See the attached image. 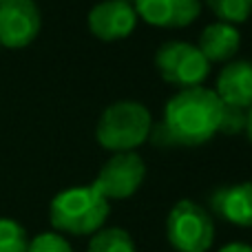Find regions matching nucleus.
Segmentation results:
<instances>
[{
	"instance_id": "nucleus-1",
	"label": "nucleus",
	"mask_w": 252,
	"mask_h": 252,
	"mask_svg": "<svg viewBox=\"0 0 252 252\" xmlns=\"http://www.w3.org/2000/svg\"><path fill=\"white\" fill-rule=\"evenodd\" d=\"M223 104L213 89L188 87L170 95L161 111V122L153 124L151 142L159 148H195L219 133Z\"/></svg>"
},
{
	"instance_id": "nucleus-2",
	"label": "nucleus",
	"mask_w": 252,
	"mask_h": 252,
	"mask_svg": "<svg viewBox=\"0 0 252 252\" xmlns=\"http://www.w3.org/2000/svg\"><path fill=\"white\" fill-rule=\"evenodd\" d=\"M109 213L111 201L93 184L64 188L49 204V221L53 230L71 237H91L104 228Z\"/></svg>"
},
{
	"instance_id": "nucleus-3",
	"label": "nucleus",
	"mask_w": 252,
	"mask_h": 252,
	"mask_svg": "<svg viewBox=\"0 0 252 252\" xmlns=\"http://www.w3.org/2000/svg\"><path fill=\"white\" fill-rule=\"evenodd\" d=\"M153 115L142 102L120 100L109 104L95 124V139L104 151H137L148 142L153 130Z\"/></svg>"
},
{
	"instance_id": "nucleus-4",
	"label": "nucleus",
	"mask_w": 252,
	"mask_h": 252,
	"mask_svg": "<svg viewBox=\"0 0 252 252\" xmlns=\"http://www.w3.org/2000/svg\"><path fill=\"white\" fill-rule=\"evenodd\" d=\"M166 239L175 252H208L215 244L213 215L192 199H179L166 217Z\"/></svg>"
},
{
	"instance_id": "nucleus-5",
	"label": "nucleus",
	"mask_w": 252,
	"mask_h": 252,
	"mask_svg": "<svg viewBox=\"0 0 252 252\" xmlns=\"http://www.w3.org/2000/svg\"><path fill=\"white\" fill-rule=\"evenodd\" d=\"M155 66L166 84L177 89L201 87L210 75V62L199 47L184 40H168L155 51Z\"/></svg>"
},
{
	"instance_id": "nucleus-6",
	"label": "nucleus",
	"mask_w": 252,
	"mask_h": 252,
	"mask_svg": "<svg viewBox=\"0 0 252 252\" xmlns=\"http://www.w3.org/2000/svg\"><path fill=\"white\" fill-rule=\"evenodd\" d=\"M146 179V164L137 151L113 153L97 170L93 186L109 201H124L142 188Z\"/></svg>"
},
{
	"instance_id": "nucleus-7",
	"label": "nucleus",
	"mask_w": 252,
	"mask_h": 252,
	"mask_svg": "<svg viewBox=\"0 0 252 252\" xmlns=\"http://www.w3.org/2000/svg\"><path fill=\"white\" fill-rule=\"evenodd\" d=\"M42 13L35 0H4L0 4V47L25 49L38 38Z\"/></svg>"
},
{
	"instance_id": "nucleus-8",
	"label": "nucleus",
	"mask_w": 252,
	"mask_h": 252,
	"mask_svg": "<svg viewBox=\"0 0 252 252\" xmlns=\"http://www.w3.org/2000/svg\"><path fill=\"white\" fill-rule=\"evenodd\" d=\"M137 11L128 0H102L87 16L89 31L102 42L124 40L137 29Z\"/></svg>"
},
{
	"instance_id": "nucleus-9",
	"label": "nucleus",
	"mask_w": 252,
	"mask_h": 252,
	"mask_svg": "<svg viewBox=\"0 0 252 252\" xmlns=\"http://www.w3.org/2000/svg\"><path fill=\"white\" fill-rule=\"evenodd\" d=\"M201 0H133L142 22L157 29H184L201 13Z\"/></svg>"
},
{
	"instance_id": "nucleus-10",
	"label": "nucleus",
	"mask_w": 252,
	"mask_h": 252,
	"mask_svg": "<svg viewBox=\"0 0 252 252\" xmlns=\"http://www.w3.org/2000/svg\"><path fill=\"white\" fill-rule=\"evenodd\" d=\"M215 93L223 106L248 111L252 106V60H230L221 66L215 82Z\"/></svg>"
},
{
	"instance_id": "nucleus-11",
	"label": "nucleus",
	"mask_w": 252,
	"mask_h": 252,
	"mask_svg": "<svg viewBox=\"0 0 252 252\" xmlns=\"http://www.w3.org/2000/svg\"><path fill=\"white\" fill-rule=\"evenodd\" d=\"M208 206L223 221L239 228H252V182L217 188L210 192Z\"/></svg>"
},
{
	"instance_id": "nucleus-12",
	"label": "nucleus",
	"mask_w": 252,
	"mask_h": 252,
	"mask_svg": "<svg viewBox=\"0 0 252 252\" xmlns=\"http://www.w3.org/2000/svg\"><path fill=\"white\" fill-rule=\"evenodd\" d=\"M197 47L210 64H226V62L235 60L239 53L241 31L237 25L215 20L201 29Z\"/></svg>"
},
{
	"instance_id": "nucleus-13",
	"label": "nucleus",
	"mask_w": 252,
	"mask_h": 252,
	"mask_svg": "<svg viewBox=\"0 0 252 252\" xmlns=\"http://www.w3.org/2000/svg\"><path fill=\"white\" fill-rule=\"evenodd\" d=\"M87 252H137V246L128 230L120 226H104L91 235Z\"/></svg>"
},
{
	"instance_id": "nucleus-14",
	"label": "nucleus",
	"mask_w": 252,
	"mask_h": 252,
	"mask_svg": "<svg viewBox=\"0 0 252 252\" xmlns=\"http://www.w3.org/2000/svg\"><path fill=\"white\" fill-rule=\"evenodd\" d=\"M206 7L221 22L244 25L252 16V0H206Z\"/></svg>"
},
{
	"instance_id": "nucleus-15",
	"label": "nucleus",
	"mask_w": 252,
	"mask_h": 252,
	"mask_svg": "<svg viewBox=\"0 0 252 252\" xmlns=\"http://www.w3.org/2000/svg\"><path fill=\"white\" fill-rule=\"evenodd\" d=\"M27 230L9 217H0V252H27Z\"/></svg>"
},
{
	"instance_id": "nucleus-16",
	"label": "nucleus",
	"mask_w": 252,
	"mask_h": 252,
	"mask_svg": "<svg viewBox=\"0 0 252 252\" xmlns=\"http://www.w3.org/2000/svg\"><path fill=\"white\" fill-rule=\"evenodd\" d=\"M27 252H73V248H71L69 239L62 232L49 230V232H40L33 239H29Z\"/></svg>"
},
{
	"instance_id": "nucleus-17",
	"label": "nucleus",
	"mask_w": 252,
	"mask_h": 252,
	"mask_svg": "<svg viewBox=\"0 0 252 252\" xmlns=\"http://www.w3.org/2000/svg\"><path fill=\"white\" fill-rule=\"evenodd\" d=\"M244 126H246V111L223 106V115H221V126H219V133L237 135V133H241V130H244Z\"/></svg>"
},
{
	"instance_id": "nucleus-18",
	"label": "nucleus",
	"mask_w": 252,
	"mask_h": 252,
	"mask_svg": "<svg viewBox=\"0 0 252 252\" xmlns=\"http://www.w3.org/2000/svg\"><path fill=\"white\" fill-rule=\"evenodd\" d=\"M217 252H252V246L244 244V241H230V244L221 246Z\"/></svg>"
},
{
	"instance_id": "nucleus-19",
	"label": "nucleus",
	"mask_w": 252,
	"mask_h": 252,
	"mask_svg": "<svg viewBox=\"0 0 252 252\" xmlns=\"http://www.w3.org/2000/svg\"><path fill=\"white\" fill-rule=\"evenodd\" d=\"M244 133L248 135V139L252 142V106L246 111V126H244Z\"/></svg>"
},
{
	"instance_id": "nucleus-20",
	"label": "nucleus",
	"mask_w": 252,
	"mask_h": 252,
	"mask_svg": "<svg viewBox=\"0 0 252 252\" xmlns=\"http://www.w3.org/2000/svg\"><path fill=\"white\" fill-rule=\"evenodd\" d=\"M2 2H4V0H0V4H2Z\"/></svg>"
},
{
	"instance_id": "nucleus-21",
	"label": "nucleus",
	"mask_w": 252,
	"mask_h": 252,
	"mask_svg": "<svg viewBox=\"0 0 252 252\" xmlns=\"http://www.w3.org/2000/svg\"><path fill=\"white\" fill-rule=\"evenodd\" d=\"M0 49H2V47H0Z\"/></svg>"
}]
</instances>
